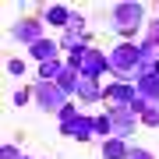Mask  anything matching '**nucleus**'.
<instances>
[{
  "label": "nucleus",
  "mask_w": 159,
  "mask_h": 159,
  "mask_svg": "<svg viewBox=\"0 0 159 159\" xmlns=\"http://www.w3.org/2000/svg\"><path fill=\"white\" fill-rule=\"evenodd\" d=\"M32 99L39 102V110L43 113H64V106H71L67 102V92H64L57 81H35L32 85Z\"/></svg>",
  "instance_id": "obj_1"
},
{
  "label": "nucleus",
  "mask_w": 159,
  "mask_h": 159,
  "mask_svg": "<svg viewBox=\"0 0 159 159\" xmlns=\"http://www.w3.org/2000/svg\"><path fill=\"white\" fill-rule=\"evenodd\" d=\"M142 18H145V7L134 4V0H124V4L113 7V29L120 35H134L142 29Z\"/></svg>",
  "instance_id": "obj_2"
},
{
  "label": "nucleus",
  "mask_w": 159,
  "mask_h": 159,
  "mask_svg": "<svg viewBox=\"0 0 159 159\" xmlns=\"http://www.w3.org/2000/svg\"><path fill=\"white\" fill-rule=\"evenodd\" d=\"M106 60H110V67L117 74H138V46L120 43V46H113V53Z\"/></svg>",
  "instance_id": "obj_3"
},
{
  "label": "nucleus",
  "mask_w": 159,
  "mask_h": 159,
  "mask_svg": "<svg viewBox=\"0 0 159 159\" xmlns=\"http://www.w3.org/2000/svg\"><path fill=\"white\" fill-rule=\"evenodd\" d=\"M71 67H74V71H78V74H81V78H99V74H102V71H106V67H110V60H106V57H102V53H99V50H92V46H89V50H85V53H81V57H78V60H71Z\"/></svg>",
  "instance_id": "obj_4"
},
{
  "label": "nucleus",
  "mask_w": 159,
  "mask_h": 159,
  "mask_svg": "<svg viewBox=\"0 0 159 159\" xmlns=\"http://www.w3.org/2000/svg\"><path fill=\"white\" fill-rule=\"evenodd\" d=\"M102 99L110 102V106H131V102L138 99V92L127 85V81H113V85L102 89Z\"/></svg>",
  "instance_id": "obj_5"
},
{
  "label": "nucleus",
  "mask_w": 159,
  "mask_h": 159,
  "mask_svg": "<svg viewBox=\"0 0 159 159\" xmlns=\"http://www.w3.org/2000/svg\"><path fill=\"white\" fill-rule=\"evenodd\" d=\"M110 120H113V138H127L138 124V117L127 106H110Z\"/></svg>",
  "instance_id": "obj_6"
},
{
  "label": "nucleus",
  "mask_w": 159,
  "mask_h": 159,
  "mask_svg": "<svg viewBox=\"0 0 159 159\" xmlns=\"http://www.w3.org/2000/svg\"><path fill=\"white\" fill-rule=\"evenodd\" d=\"M14 39L25 43V46L39 43V39H43V25H39V18H25V21H18V25H14Z\"/></svg>",
  "instance_id": "obj_7"
},
{
  "label": "nucleus",
  "mask_w": 159,
  "mask_h": 159,
  "mask_svg": "<svg viewBox=\"0 0 159 159\" xmlns=\"http://www.w3.org/2000/svg\"><path fill=\"white\" fill-rule=\"evenodd\" d=\"M134 92L148 102H159V74H134Z\"/></svg>",
  "instance_id": "obj_8"
},
{
  "label": "nucleus",
  "mask_w": 159,
  "mask_h": 159,
  "mask_svg": "<svg viewBox=\"0 0 159 159\" xmlns=\"http://www.w3.org/2000/svg\"><path fill=\"white\" fill-rule=\"evenodd\" d=\"M64 134L74 138V142H89V138L96 134V127H92V117H81V113H78V117H74V124L64 131Z\"/></svg>",
  "instance_id": "obj_9"
},
{
  "label": "nucleus",
  "mask_w": 159,
  "mask_h": 159,
  "mask_svg": "<svg viewBox=\"0 0 159 159\" xmlns=\"http://www.w3.org/2000/svg\"><path fill=\"white\" fill-rule=\"evenodd\" d=\"M74 96L85 99V102H99L102 99V89H99L96 78H78V92H74Z\"/></svg>",
  "instance_id": "obj_10"
},
{
  "label": "nucleus",
  "mask_w": 159,
  "mask_h": 159,
  "mask_svg": "<svg viewBox=\"0 0 159 159\" xmlns=\"http://www.w3.org/2000/svg\"><path fill=\"white\" fill-rule=\"evenodd\" d=\"M64 46L71 50V60H78L81 53L89 50V35H85V32H71V29H67V35H64Z\"/></svg>",
  "instance_id": "obj_11"
},
{
  "label": "nucleus",
  "mask_w": 159,
  "mask_h": 159,
  "mask_svg": "<svg viewBox=\"0 0 159 159\" xmlns=\"http://www.w3.org/2000/svg\"><path fill=\"white\" fill-rule=\"evenodd\" d=\"M29 53H32V57L39 60V64H46V60H57V43H50V39L43 35L39 43H32V46H29Z\"/></svg>",
  "instance_id": "obj_12"
},
{
  "label": "nucleus",
  "mask_w": 159,
  "mask_h": 159,
  "mask_svg": "<svg viewBox=\"0 0 159 159\" xmlns=\"http://www.w3.org/2000/svg\"><path fill=\"white\" fill-rule=\"evenodd\" d=\"M78 78H81V74L74 71L71 64H64V67H60V74H57V85H60V89L71 96V92H78Z\"/></svg>",
  "instance_id": "obj_13"
},
{
  "label": "nucleus",
  "mask_w": 159,
  "mask_h": 159,
  "mask_svg": "<svg viewBox=\"0 0 159 159\" xmlns=\"http://www.w3.org/2000/svg\"><path fill=\"white\" fill-rule=\"evenodd\" d=\"M102 159H127L124 138H106V142H102Z\"/></svg>",
  "instance_id": "obj_14"
},
{
  "label": "nucleus",
  "mask_w": 159,
  "mask_h": 159,
  "mask_svg": "<svg viewBox=\"0 0 159 159\" xmlns=\"http://www.w3.org/2000/svg\"><path fill=\"white\" fill-rule=\"evenodd\" d=\"M46 21H50V25H64V29H67L71 11H67L64 4H53V7H46Z\"/></svg>",
  "instance_id": "obj_15"
},
{
  "label": "nucleus",
  "mask_w": 159,
  "mask_h": 159,
  "mask_svg": "<svg viewBox=\"0 0 159 159\" xmlns=\"http://www.w3.org/2000/svg\"><path fill=\"white\" fill-rule=\"evenodd\" d=\"M92 127H96V134L106 142V138H113V120H110V113H99V117H92Z\"/></svg>",
  "instance_id": "obj_16"
},
{
  "label": "nucleus",
  "mask_w": 159,
  "mask_h": 159,
  "mask_svg": "<svg viewBox=\"0 0 159 159\" xmlns=\"http://www.w3.org/2000/svg\"><path fill=\"white\" fill-rule=\"evenodd\" d=\"M60 67H64L60 60H46V64H39V81H57Z\"/></svg>",
  "instance_id": "obj_17"
},
{
  "label": "nucleus",
  "mask_w": 159,
  "mask_h": 159,
  "mask_svg": "<svg viewBox=\"0 0 159 159\" xmlns=\"http://www.w3.org/2000/svg\"><path fill=\"white\" fill-rule=\"evenodd\" d=\"M142 120H145L148 127H159V102H148V110L142 113Z\"/></svg>",
  "instance_id": "obj_18"
},
{
  "label": "nucleus",
  "mask_w": 159,
  "mask_h": 159,
  "mask_svg": "<svg viewBox=\"0 0 159 159\" xmlns=\"http://www.w3.org/2000/svg\"><path fill=\"white\" fill-rule=\"evenodd\" d=\"M74 117H78V110H74V106H64V113H60V131H67V127L74 124Z\"/></svg>",
  "instance_id": "obj_19"
},
{
  "label": "nucleus",
  "mask_w": 159,
  "mask_h": 159,
  "mask_svg": "<svg viewBox=\"0 0 159 159\" xmlns=\"http://www.w3.org/2000/svg\"><path fill=\"white\" fill-rule=\"evenodd\" d=\"M67 29H71V32H85V18H81V14H71Z\"/></svg>",
  "instance_id": "obj_20"
},
{
  "label": "nucleus",
  "mask_w": 159,
  "mask_h": 159,
  "mask_svg": "<svg viewBox=\"0 0 159 159\" xmlns=\"http://www.w3.org/2000/svg\"><path fill=\"white\" fill-rule=\"evenodd\" d=\"M0 159H21V152H18L14 145H4L0 148Z\"/></svg>",
  "instance_id": "obj_21"
},
{
  "label": "nucleus",
  "mask_w": 159,
  "mask_h": 159,
  "mask_svg": "<svg viewBox=\"0 0 159 159\" xmlns=\"http://www.w3.org/2000/svg\"><path fill=\"white\" fill-rule=\"evenodd\" d=\"M127 159H152L148 148H127Z\"/></svg>",
  "instance_id": "obj_22"
},
{
  "label": "nucleus",
  "mask_w": 159,
  "mask_h": 159,
  "mask_svg": "<svg viewBox=\"0 0 159 159\" xmlns=\"http://www.w3.org/2000/svg\"><path fill=\"white\" fill-rule=\"evenodd\" d=\"M29 96H32V89H18V92H14V102H18V106H25Z\"/></svg>",
  "instance_id": "obj_23"
},
{
  "label": "nucleus",
  "mask_w": 159,
  "mask_h": 159,
  "mask_svg": "<svg viewBox=\"0 0 159 159\" xmlns=\"http://www.w3.org/2000/svg\"><path fill=\"white\" fill-rule=\"evenodd\" d=\"M7 71H11V74H25V60H11Z\"/></svg>",
  "instance_id": "obj_24"
},
{
  "label": "nucleus",
  "mask_w": 159,
  "mask_h": 159,
  "mask_svg": "<svg viewBox=\"0 0 159 159\" xmlns=\"http://www.w3.org/2000/svg\"><path fill=\"white\" fill-rule=\"evenodd\" d=\"M21 159H29V156H21Z\"/></svg>",
  "instance_id": "obj_25"
}]
</instances>
